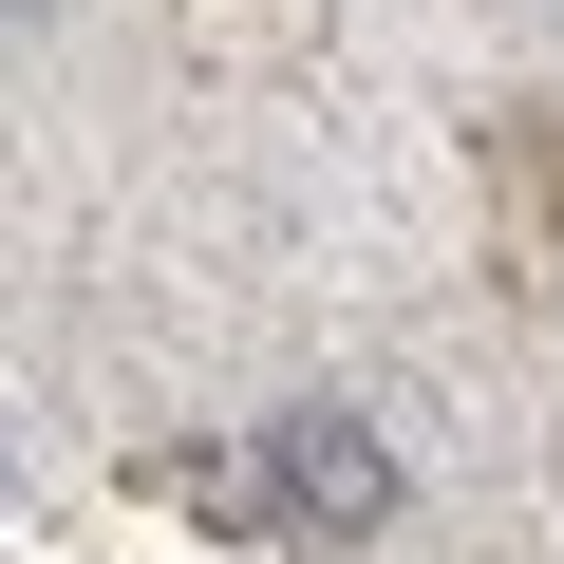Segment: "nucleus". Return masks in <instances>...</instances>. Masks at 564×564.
I'll return each instance as SVG.
<instances>
[{"instance_id": "2", "label": "nucleus", "mask_w": 564, "mask_h": 564, "mask_svg": "<svg viewBox=\"0 0 564 564\" xmlns=\"http://www.w3.org/2000/svg\"><path fill=\"white\" fill-rule=\"evenodd\" d=\"M170 508H207V527H282L263 452H170Z\"/></svg>"}, {"instance_id": "1", "label": "nucleus", "mask_w": 564, "mask_h": 564, "mask_svg": "<svg viewBox=\"0 0 564 564\" xmlns=\"http://www.w3.org/2000/svg\"><path fill=\"white\" fill-rule=\"evenodd\" d=\"M263 489H282V527H321V545H358V527H395V433L358 414V395H302V414H263Z\"/></svg>"}, {"instance_id": "3", "label": "nucleus", "mask_w": 564, "mask_h": 564, "mask_svg": "<svg viewBox=\"0 0 564 564\" xmlns=\"http://www.w3.org/2000/svg\"><path fill=\"white\" fill-rule=\"evenodd\" d=\"M20 20H57V0H0V39H20Z\"/></svg>"}]
</instances>
